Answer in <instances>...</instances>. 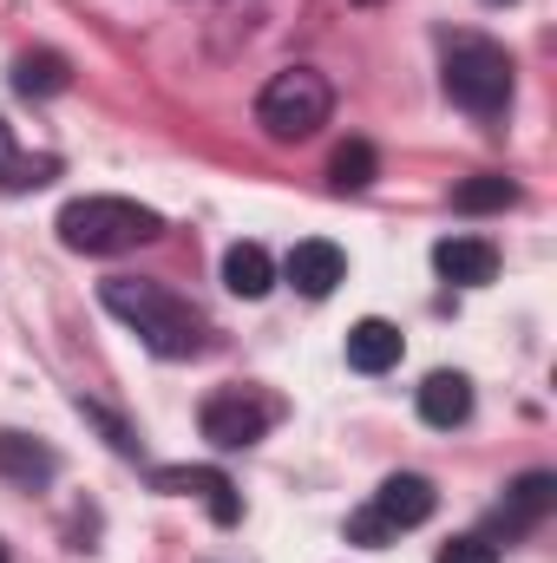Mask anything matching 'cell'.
<instances>
[{
    "label": "cell",
    "instance_id": "ac0fdd59",
    "mask_svg": "<svg viewBox=\"0 0 557 563\" xmlns=\"http://www.w3.org/2000/svg\"><path fill=\"white\" fill-rule=\"evenodd\" d=\"M374 170H381L374 144H368V139H348L341 151H335V164H328V184H335V190H368V184H374Z\"/></svg>",
    "mask_w": 557,
    "mask_h": 563
},
{
    "label": "cell",
    "instance_id": "5bb4252c",
    "mask_svg": "<svg viewBox=\"0 0 557 563\" xmlns=\"http://www.w3.org/2000/svg\"><path fill=\"white\" fill-rule=\"evenodd\" d=\"M551 505H557V478L551 472H525V478L505 492V505H499V531H525V525H538Z\"/></svg>",
    "mask_w": 557,
    "mask_h": 563
},
{
    "label": "cell",
    "instance_id": "8992f818",
    "mask_svg": "<svg viewBox=\"0 0 557 563\" xmlns=\"http://www.w3.org/2000/svg\"><path fill=\"white\" fill-rule=\"evenodd\" d=\"M151 485H157V492H171V498H204L217 525H237V518H243L237 485H230L217 465H157V472H151Z\"/></svg>",
    "mask_w": 557,
    "mask_h": 563
},
{
    "label": "cell",
    "instance_id": "8fae6325",
    "mask_svg": "<svg viewBox=\"0 0 557 563\" xmlns=\"http://www.w3.org/2000/svg\"><path fill=\"white\" fill-rule=\"evenodd\" d=\"M419 420L439 426V432L466 426L472 420V380H466V374H426V387H419Z\"/></svg>",
    "mask_w": 557,
    "mask_h": 563
},
{
    "label": "cell",
    "instance_id": "ffe728a7",
    "mask_svg": "<svg viewBox=\"0 0 557 563\" xmlns=\"http://www.w3.org/2000/svg\"><path fill=\"white\" fill-rule=\"evenodd\" d=\"M79 413H86V420H92V426H106V439H112V445H119L125 459L139 452V432H132V426H125V420H112L106 407H92V400H79Z\"/></svg>",
    "mask_w": 557,
    "mask_h": 563
},
{
    "label": "cell",
    "instance_id": "9a60e30c",
    "mask_svg": "<svg viewBox=\"0 0 557 563\" xmlns=\"http://www.w3.org/2000/svg\"><path fill=\"white\" fill-rule=\"evenodd\" d=\"M53 177H59V157H26L13 144V132H7V119H0V190L7 197H26V190H40Z\"/></svg>",
    "mask_w": 557,
    "mask_h": 563
},
{
    "label": "cell",
    "instance_id": "4fadbf2b",
    "mask_svg": "<svg viewBox=\"0 0 557 563\" xmlns=\"http://www.w3.org/2000/svg\"><path fill=\"white\" fill-rule=\"evenodd\" d=\"M223 288L243 295V301H263V295L276 288L270 250H263V243H230V256H223Z\"/></svg>",
    "mask_w": 557,
    "mask_h": 563
},
{
    "label": "cell",
    "instance_id": "9c48e42d",
    "mask_svg": "<svg viewBox=\"0 0 557 563\" xmlns=\"http://www.w3.org/2000/svg\"><path fill=\"white\" fill-rule=\"evenodd\" d=\"M433 269L446 282H459V288H485V282L499 276V250L485 236H446L433 250Z\"/></svg>",
    "mask_w": 557,
    "mask_h": 563
},
{
    "label": "cell",
    "instance_id": "6da1fadb",
    "mask_svg": "<svg viewBox=\"0 0 557 563\" xmlns=\"http://www.w3.org/2000/svg\"><path fill=\"white\" fill-rule=\"evenodd\" d=\"M99 301H106L125 328H139V341L157 361H190V354L210 347V321H204L184 295H171V288H157V282L112 276L99 288Z\"/></svg>",
    "mask_w": 557,
    "mask_h": 563
},
{
    "label": "cell",
    "instance_id": "2e32d148",
    "mask_svg": "<svg viewBox=\"0 0 557 563\" xmlns=\"http://www.w3.org/2000/svg\"><path fill=\"white\" fill-rule=\"evenodd\" d=\"M66 86H73L66 53H20V59H13V92H20V99H59Z\"/></svg>",
    "mask_w": 557,
    "mask_h": 563
},
{
    "label": "cell",
    "instance_id": "30bf717a",
    "mask_svg": "<svg viewBox=\"0 0 557 563\" xmlns=\"http://www.w3.org/2000/svg\"><path fill=\"white\" fill-rule=\"evenodd\" d=\"M401 328L394 321H381V314H368V321H354L348 328V367L354 374H387L394 361H401Z\"/></svg>",
    "mask_w": 557,
    "mask_h": 563
},
{
    "label": "cell",
    "instance_id": "603a6c76",
    "mask_svg": "<svg viewBox=\"0 0 557 563\" xmlns=\"http://www.w3.org/2000/svg\"><path fill=\"white\" fill-rule=\"evenodd\" d=\"M0 563H7V551H0Z\"/></svg>",
    "mask_w": 557,
    "mask_h": 563
},
{
    "label": "cell",
    "instance_id": "ba28073f",
    "mask_svg": "<svg viewBox=\"0 0 557 563\" xmlns=\"http://www.w3.org/2000/svg\"><path fill=\"white\" fill-rule=\"evenodd\" d=\"M282 276L295 282L308 301H321V295H335V288H341V276H348V256H341L328 236H308V243H295V250H288Z\"/></svg>",
    "mask_w": 557,
    "mask_h": 563
},
{
    "label": "cell",
    "instance_id": "5b68a950",
    "mask_svg": "<svg viewBox=\"0 0 557 563\" xmlns=\"http://www.w3.org/2000/svg\"><path fill=\"white\" fill-rule=\"evenodd\" d=\"M282 420V400L276 394H263V387H223V394H210L204 400V439L210 445H223V452H243V445H256L270 426Z\"/></svg>",
    "mask_w": 557,
    "mask_h": 563
},
{
    "label": "cell",
    "instance_id": "52a82bcc",
    "mask_svg": "<svg viewBox=\"0 0 557 563\" xmlns=\"http://www.w3.org/2000/svg\"><path fill=\"white\" fill-rule=\"evenodd\" d=\"M368 511H374V518L401 538V531H414V525H426V518L439 511V492H433L419 472H394V478L374 492V505H368Z\"/></svg>",
    "mask_w": 557,
    "mask_h": 563
},
{
    "label": "cell",
    "instance_id": "277c9868",
    "mask_svg": "<svg viewBox=\"0 0 557 563\" xmlns=\"http://www.w3.org/2000/svg\"><path fill=\"white\" fill-rule=\"evenodd\" d=\"M328 112H335V92H328V79H321L315 66H288V73H276V79L263 86V99H256V125H263L276 144L315 139V132L328 125Z\"/></svg>",
    "mask_w": 557,
    "mask_h": 563
},
{
    "label": "cell",
    "instance_id": "e0dca14e",
    "mask_svg": "<svg viewBox=\"0 0 557 563\" xmlns=\"http://www.w3.org/2000/svg\"><path fill=\"white\" fill-rule=\"evenodd\" d=\"M512 203H518V184H512V177H499V170H485V177H466V184L452 190V210H466V217L512 210Z\"/></svg>",
    "mask_w": 557,
    "mask_h": 563
},
{
    "label": "cell",
    "instance_id": "d6986e66",
    "mask_svg": "<svg viewBox=\"0 0 557 563\" xmlns=\"http://www.w3.org/2000/svg\"><path fill=\"white\" fill-rule=\"evenodd\" d=\"M348 544H361V551H381V544H394V531H387V525H381V518L361 505V511L348 518Z\"/></svg>",
    "mask_w": 557,
    "mask_h": 563
},
{
    "label": "cell",
    "instance_id": "44dd1931",
    "mask_svg": "<svg viewBox=\"0 0 557 563\" xmlns=\"http://www.w3.org/2000/svg\"><path fill=\"white\" fill-rule=\"evenodd\" d=\"M439 563H499V544L492 538H452L439 551Z\"/></svg>",
    "mask_w": 557,
    "mask_h": 563
},
{
    "label": "cell",
    "instance_id": "7c38bea8",
    "mask_svg": "<svg viewBox=\"0 0 557 563\" xmlns=\"http://www.w3.org/2000/svg\"><path fill=\"white\" fill-rule=\"evenodd\" d=\"M53 472H59L53 445H40V439H26V432H0V478H13V485L40 492Z\"/></svg>",
    "mask_w": 557,
    "mask_h": 563
},
{
    "label": "cell",
    "instance_id": "3957f363",
    "mask_svg": "<svg viewBox=\"0 0 557 563\" xmlns=\"http://www.w3.org/2000/svg\"><path fill=\"white\" fill-rule=\"evenodd\" d=\"M446 99L472 119H499L512 106V53L485 33H452L446 40Z\"/></svg>",
    "mask_w": 557,
    "mask_h": 563
},
{
    "label": "cell",
    "instance_id": "7a4b0ae2",
    "mask_svg": "<svg viewBox=\"0 0 557 563\" xmlns=\"http://www.w3.org/2000/svg\"><path fill=\"white\" fill-rule=\"evenodd\" d=\"M157 236H164V217L132 203V197H73L59 210V243L79 256H125L139 243H157Z\"/></svg>",
    "mask_w": 557,
    "mask_h": 563
},
{
    "label": "cell",
    "instance_id": "7402d4cb",
    "mask_svg": "<svg viewBox=\"0 0 557 563\" xmlns=\"http://www.w3.org/2000/svg\"><path fill=\"white\" fill-rule=\"evenodd\" d=\"M485 7H512V0H485Z\"/></svg>",
    "mask_w": 557,
    "mask_h": 563
}]
</instances>
